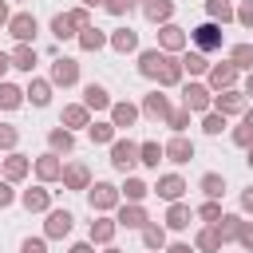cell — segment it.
<instances>
[{"label":"cell","instance_id":"8992f818","mask_svg":"<svg viewBox=\"0 0 253 253\" xmlns=\"http://www.w3.org/2000/svg\"><path fill=\"white\" fill-rule=\"evenodd\" d=\"M51 79H55V83H63V87H67V83H75V79H79V63H75V59H55Z\"/></svg>","mask_w":253,"mask_h":253},{"label":"cell","instance_id":"e575fe53","mask_svg":"<svg viewBox=\"0 0 253 253\" xmlns=\"http://www.w3.org/2000/svg\"><path fill=\"white\" fill-rule=\"evenodd\" d=\"M162 43L174 51V47H182L186 43V36H182V28H162Z\"/></svg>","mask_w":253,"mask_h":253},{"label":"cell","instance_id":"484cf974","mask_svg":"<svg viewBox=\"0 0 253 253\" xmlns=\"http://www.w3.org/2000/svg\"><path fill=\"white\" fill-rule=\"evenodd\" d=\"M170 12H174L170 0H150V4H146V16H150V20H170Z\"/></svg>","mask_w":253,"mask_h":253},{"label":"cell","instance_id":"4316f807","mask_svg":"<svg viewBox=\"0 0 253 253\" xmlns=\"http://www.w3.org/2000/svg\"><path fill=\"white\" fill-rule=\"evenodd\" d=\"M79 43H83V47H87V51H95V47H103V32H99V28H91V24H87V28H83V36H79Z\"/></svg>","mask_w":253,"mask_h":253},{"label":"cell","instance_id":"6da1fadb","mask_svg":"<svg viewBox=\"0 0 253 253\" xmlns=\"http://www.w3.org/2000/svg\"><path fill=\"white\" fill-rule=\"evenodd\" d=\"M190 40H194L198 51H213V47H221V28L217 24H198L190 32Z\"/></svg>","mask_w":253,"mask_h":253},{"label":"cell","instance_id":"3957f363","mask_svg":"<svg viewBox=\"0 0 253 253\" xmlns=\"http://www.w3.org/2000/svg\"><path fill=\"white\" fill-rule=\"evenodd\" d=\"M115 202H119V190L111 182H95L91 186V210H111Z\"/></svg>","mask_w":253,"mask_h":253},{"label":"cell","instance_id":"e0dca14e","mask_svg":"<svg viewBox=\"0 0 253 253\" xmlns=\"http://www.w3.org/2000/svg\"><path fill=\"white\" fill-rule=\"evenodd\" d=\"M75 28H79V24H75V16H55V20H51V32H55L59 40L75 36Z\"/></svg>","mask_w":253,"mask_h":253},{"label":"cell","instance_id":"d590c367","mask_svg":"<svg viewBox=\"0 0 253 253\" xmlns=\"http://www.w3.org/2000/svg\"><path fill=\"white\" fill-rule=\"evenodd\" d=\"M233 67H253V47H249V43L233 47Z\"/></svg>","mask_w":253,"mask_h":253},{"label":"cell","instance_id":"d6a6232c","mask_svg":"<svg viewBox=\"0 0 253 253\" xmlns=\"http://www.w3.org/2000/svg\"><path fill=\"white\" fill-rule=\"evenodd\" d=\"M63 123L67 126H87V107H67L63 111Z\"/></svg>","mask_w":253,"mask_h":253},{"label":"cell","instance_id":"f5cc1de1","mask_svg":"<svg viewBox=\"0 0 253 253\" xmlns=\"http://www.w3.org/2000/svg\"><path fill=\"white\" fill-rule=\"evenodd\" d=\"M237 20H241V24H249V28H253V0H249V4H245V8H241V12H237Z\"/></svg>","mask_w":253,"mask_h":253},{"label":"cell","instance_id":"9a60e30c","mask_svg":"<svg viewBox=\"0 0 253 253\" xmlns=\"http://www.w3.org/2000/svg\"><path fill=\"white\" fill-rule=\"evenodd\" d=\"M111 119H115V126H130V123L138 119V111H134L130 103H115V107H111Z\"/></svg>","mask_w":253,"mask_h":253},{"label":"cell","instance_id":"6125c7cd","mask_svg":"<svg viewBox=\"0 0 253 253\" xmlns=\"http://www.w3.org/2000/svg\"><path fill=\"white\" fill-rule=\"evenodd\" d=\"M245 123H249V126H253V111H249V115H245Z\"/></svg>","mask_w":253,"mask_h":253},{"label":"cell","instance_id":"8d00e7d4","mask_svg":"<svg viewBox=\"0 0 253 253\" xmlns=\"http://www.w3.org/2000/svg\"><path fill=\"white\" fill-rule=\"evenodd\" d=\"M198 249H206V253H213V249H221V237H217V229H206V233L198 237Z\"/></svg>","mask_w":253,"mask_h":253},{"label":"cell","instance_id":"816d5d0a","mask_svg":"<svg viewBox=\"0 0 253 253\" xmlns=\"http://www.w3.org/2000/svg\"><path fill=\"white\" fill-rule=\"evenodd\" d=\"M0 146H16V130L12 126H0Z\"/></svg>","mask_w":253,"mask_h":253},{"label":"cell","instance_id":"4fadbf2b","mask_svg":"<svg viewBox=\"0 0 253 253\" xmlns=\"http://www.w3.org/2000/svg\"><path fill=\"white\" fill-rule=\"evenodd\" d=\"M12 67H24V71H32V67H36V47L20 43V47L12 51Z\"/></svg>","mask_w":253,"mask_h":253},{"label":"cell","instance_id":"ffe728a7","mask_svg":"<svg viewBox=\"0 0 253 253\" xmlns=\"http://www.w3.org/2000/svg\"><path fill=\"white\" fill-rule=\"evenodd\" d=\"M245 103H241V95L237 91H225V95H217V111L221 115H233V111H241Z\"/></svg>","mask_w":253,"mask_h":253},{"label":"cell","instance_id":"60d3db41","mask_svg":"<svg viewBox=\"0 0 253 253\" xmlns=\"http://www.w3.org/2000/svg\"><path fill=\"white\" fill-rule=\"evenodd\" d=\"M182 67H190V71H206V55H202V51H190V55L182 59Z\"/></svg>","mask_w":253,"mask_h":253},{"label":"cell","instance_id":"ac0fdd59","mask_svg":"<svg viewBox=\"0 0 253 253\" xmlns=\"http://www.w3.org/2000/svg\"><path fill=\"white\" fill-rule=\"evenodd\" d=\"M233 75H237V67H233V63H225V67H213V71H210V83H213V87H229V83H233Z\"/></svg>","mask_w":253,"mask_h":253},{"label":"cell","instance_id":"f6af8a7d","mask_svg":"<svg viewBox=\"0 0 253 253\" xmlns=\"http://www.w3.org/2000/svg\"><path fill=\"white\" fill-rule=\"evenodd\" d=\"M202 126H206V134H217L225 123H221V115H206V123H202Z\"/></svg>","mask_w":253,"mask_h":253},{"label":"cell","instance_id":"91938a15","mask_svg":"<svg viewBox=\"0 0 253 253\" xmlns=\"http://www.w3.org/2000/svg\"><path fill=\"white\" fill-rule=\"evenodd\" d=\"M4 20H8V8H4V4H0V24H4Z\"/></svg>","mask_w":253,"mask_h":253},{"label":"cell","instance_id":"83f0119b","mask_svg":"<svg viewBox=\"0 0 253 253\" xmlns=\"http://www.w3.org/2000/svg\"><path fill=\"white\" fill-rule=\"evenodd\" d=\"M111 43H115V47H119V51H130V47H134V43H138V36H134V32H130V28H123V32H115V36H111Z\"/></svg>","mask_w":253,"mask_h":253},{"label":"cell","instance_id":"ee69618b","mask_svg":"<svg viewBox=\"0 0 253 253\" xmlns=\"http://www.w3.org/2000/svg\"><path fill=\"white\" fill-rule=\"evenodd\" d=\"M51 146L55 150H71V134L67 130H51Z\"/></svg>","mask_w":253,"mask_h":253},{"label":"cell","instance_id":"f1b7e54d","mask_svg":"<svg viewBox=\"0 0 253 253\" xmlns=\"http://www.w3.org/2000/svg\"><path fill=\"white\" fill-rule=\"evenodd\" d=\"M158 79H162V83H178V79H182V63H174V59L166 55V63H162V71H158Z\"/></svg>","mask_w":253,"mask_h":253},{"label":"cell","instance_id":"5bb4252c","mask_svg":"<svg viewBox=\"0 0 253 253\" xmlns=\"http://www.w3.org/2000/svg\"><path fill=\"white\" fill-rule=\"evenodd\" d=\"M83 99H87V107H95V111H103V107H111V95L99 87V83H91L87 91H83Z\"/></svg>","mask_w":253,"mask_h":253},{"label":"cell","instance_id":"b9f144b4","mask_svg":"<svg viewBox=\"0 0 253 253\" xmlns=\"http://www.w3.org/2000/svg\"><path fill=\"white\" fill-rule=\"evenodd\" d=\"M166 123H170L174 130H186V123H190V107H186V111H170V119H166Z\"/></svg>","mask_w":253,"mask_h":253},{"label":"cell","instance_id":"4dcf8cb0","mask_svg":"<svg viewBox=\"0 0 253 253\" xmlns=\"http://www.w3.org/2000/svg\"><path fill=\"white\" fill-rule=\"evenodd\" d=\"M115 237V221H91V241H111Z\"/></svg>","mask_w":253,"mask_h":253},{"label":"cell","instance_id":"681fc988","mask_svg":"<svg viewBox=\"0 0 253 253\" xmlns=\"http://www.w3.org/2000/svg\"><path fill=\"white\" fill-rule=\"evenodd\" d=\"M233 138H237L241 146H249V142H253V126H249V123H245V126H237V134H233Z\"/></svg>","mask_w":253,"mask_h":253},{"label":"cell","instance_id":"e7e4bbea","mask_svg":"<svg viewBox=\"0 0 253 253\" xmlns=\"http://www.w3.org/2000/svg\"><path fill=\"white\" fill-rule=\"evenodd\" d=\"M249 95H253V75H249Z\"/></svg>","mask_w":253,"mask_h":253},{"label":"cell","instance_id":"836d02e7","mask_svg":"<svg viewBox=\"0 0 253 253\" xmlns=\"http://www.w3.org/2000/svg\"><path fill=\"white\" fill-rule=\"evenodd\" d=\"M166 221H170L174 229H186V225H190V210H186V206H170V217H166Z\"/></svg>","mask_w":253,"mask_h":253},{"label":"cell","instance_id":"ba28073f","mask_svg":"<svg viewBox=\"0 0 253 253\" xmlns=\"http://www.w3.org/2000/svg\"><path fill=\"white\" fill-rule=\"evenodd\" d=\"M71 221H75V217H71L67 210H55V213L47 217V237H67V233H71Z\"/></svg>","mask_w":253,"mask_h":253},{"label":"cell","instance_id":"be15d7a7","mask_svg":"<svg viewBox=\"0 0 253 253\" xmlns=\"http://www.w3.org/2000/svg\"><path fill=\"white\" fill-rule=\"evenodd\" d=\"M249 166H253V146H249Z\"/></svg>","mask_w":253,"mask_h":253},{"label":"cell","instance_id":"f35d334b","mask_svg":"<svg viewBox=\"0 0 253 253\" xmlns=\"http://www.w3.org/2000/svg\"><path fill=\"white\" fill-rule=\"evenodd\" d=\"M202 190H206V194H210V198H217V194H221V190H225V182H221V178H217V174H206V178H202Z\"/></svg>","mask_w":253,"mask_h":253},{"label":"cell","instance_id":"1f68e13d","mask_svg":"<svg viewBox=\"0 0 253 253\" xmlns=\"http://www.w3.org/2000/svg\"><path fill=\"white\" fill-rule=\"evenodd\" d=\"M142 241H146V249H162V245H166V233H162L158 225H146V229H142Z\"/></svg>","mask_w":253,"mask_h":253},{"label":"cell","instance_id":"8fae6325","mask_svg":"<svg viewBox=\"0 0 253 253\" xmlns=\"http://www.w3.org/2000/svg\"><path fill=\"white\" fill-rule=\"evenodd\" d=\"M166 158H170V162H190V158H194V146H190L186 138H174V142L166 146Z\"/></svg>","mask_w":253,"mask_h":253},{"label":"cell","instance_id":"2e32d148","mask_svg":"<svg viewBox=\"0 0 253 253\" xmlns=\"http://www.w3.org/2000/svg\"><path fill=\"white\" fill-rule=\"evenodd\" d=\"M119 225H126V229H138V225H146V213H142L138 206H126V210L119 213Z\"/></svg>","mask_w":253,"mask_h":253},{"label":"cell","instance_id":"277c9868","mask_svg":"<svg viewBox=\"0 0 253 253\" xmlns=\"http://www.w3.org/2000/svg\"><path fill=\"white\" fill-rule=\"evenodd\" d=\"M8 32L20 40V43H28L32 36H36V16H28V12H20V16H12L8 20Z\"/></svg>","mask_w":253,"mask_h":253},{"label":"cell","instance_id":"03108f58","mask_svg":"<svg viewBox=\"0 0 253 253\" xmlns=\"http://www.w3.org/2000/svg\"><path fill=\"white\" fill-rule=\"evenodd\" d=\"M111 253H119V249H111Z\"/></svg>","mask_w":253,"mask_h":253},{"label":"cell","instance_id":"c3c4849f","mask_svg":"<svg viewBox=\"0 0 253 253\" xmlns=\"http://www.w3.org/2000/svg\"><path fill=\"white\" fill-rule=\"evenodd\" d=\"M130 4H134V0H107V12L123 16V12H130Z\"/></svg>","mask_w":253,"mask_h":253},{"label":"cell","instance_id":"7dc6e473","mask_svg":"<svg viewBox=\"0 0 253 253\" xmlns=\"http://www.w3.org/2000/svg\"><path fill=\"white\" fill-rule=\"evenodd\" d=\"M20 253H47V245H43V241H40V237H28V241H24V249H20Z\"/></svg>","mask_w":253,"mask_h":253},{"label":"cell","instance_id":"f907efd6","mask_svg":"<svg viewBox=\"0 0 253 253\" xmlns=\"http://www.w3.org/2000/svg\"><path fill=\"white\" fill-rule=\"evenodd\" d=\"M237 237H241V245H245V249H253V225H245V221H241Z\"/></svg>","mask_w":253,"mask_h":253},{"label":"cell","instance_id":"d6986e66","mask_svg":"<svg viewBox=\"0 0 253 253\" xmlns=\"http://www.w3.org/2000/svg\"><path fill=\"white\" fill-rule=\"evenodd\" d=\"M28 95H32V103H36V107H47V99H51V87H47L43 79H32Z\"/></svg>","mask_w":253,"mask_h":253},{"label":"cell","instance_id":"ab89813d","mask_svg":"<svg viewBox=\"0 0 253 253\" xmlns=\"http://www.w3.org/2000/svg\"><path fill=\"white\" fill-rule=\"evenodd\" d=\"M126 198H130V202H142V198H146V182L126 178Z\"/></svg>","mask_w":253,"mask_h":253},{"label":"cell","instance_id":"30bf717a","mask_svg":"<svg viewBox=\"0 0 253 253\" xmlns=\"http://www.w3.org/2000/svg\"><path fill=\"white\" fill-rule=\"evenodd\" d=\"M142 107H146V115H154V119H170V103H166V95H158V91L146 95Z\"/></svg>","mask_w":253,"mask_h":253},{"label":"cell","instance_id":"52a82bcc","mask_svg":"<svg viewBox=\"0 0 253 253\" xmlns=\"http://www.w3.org/2000/svg\"><path fill=\"white\" fill-rule=\"evenodd\" d=\"M182 103H186L190 111H206V107H210V91L198 87V83H190V87L182 91Z\"/></svg>","mask_w":253,"mask_h":253},{"label":"cell","instance_id":"6f0895ef","mask_svg":"<svg viewBox=\"0 0 253 253\" xmlns=\"http://www.w3.org/2000/svg\"><path fill=\"white\" fill-rule=\"evenodd\" d=\"M71 253H91V245L83 241V245H71Z\"/></svg>","mask_w":253,"mask_h":253},{"label":"cell","instance_id":"680465c9","mask_svg":"<svg viewBox=\"0 0 253 253\" xmlns=\"http://www.w3.org/2000/svg\"><path fill=\"white\" fill-rule=\"evenodd\" d=\"M166 253H190V245H170Z\"/></svg>","mask_w":253,"mask_h":253},{"label":"cell","instance_id":"bcb514c9","mask_svg":"<svg viewBox=\"0 0 253 253\" xmlns=\"http://www.w3.org/2000/svg\"><path fill=\"white\" fill-rule=\"evenodd\" d=\"M202 217H206V221H217V217H221V206H217V202H206V206H202Z\"/></svg>","mask_w":253,"mask_h":253},{"label":"cell","instance_id":"11a10c76","mask_svg":"<svg viewBox=\"0 0 253 253\" xmlns=\"http://www.w3.org/2000/svg\"><path fill=\"white\" fill-rule=\"evenodd\" d=\"M241 206H245V210H253V190H245V194H241Z\"/></svg>","mask_w":253,"mask_h":253},{"label":"cell","instance_id":"7bdbcfd3","mask_svg":"<svg viewBox=\"0 0 253 253\" xmlns=\"http://www.w3.org/2000/svg\"><path fill=\"white\" fill-rule=\"evenodd\" d=\"M210 16H217V20H233V12H229L225 0H210Z\"/></svg>","mask_w":253,"mask_h":253},{"label":"cell","instance_id":"d4e9b609","mask_svg":"<svg viewBox=\"0 0 253 253\" xmlns=\"http://www.w3.org/2000/svg\"><path fill=\"white\" fill-rule=\"evenodd\" d=\"M237 229H241V217H217V237H221V241L237 237Z\"/></svg>","mask_w":253,"mask_h":253},{"label":"cell","instance_id":"db71d44e","mask_svg":"<svg viewBox=\"0 0 253 253\" xmlns=\"http://www.w3.org/2000/svg\"><path fill=\"white\" fill-rule=\"evenodd\" d=\"M8 202H12V186H8V182H0V206H8Z\"/></svg>","mask_w":253,"mask_h":253},{"label":"cell","instance_id":"7c38bea8","mask_svg":"<svg viewBox=\"0 0 253 253\" xmlns=\"http://www.w3.org/2000/svg\"><path fill=\"white\" fill-rule=\"evenodd\" d=\"M36 170H40V178H43V182H51V178H59V174H63V166H59V158H55V154H43V158L36 162Z\"/></svg>","mask_w":253,"mask_h":253},{"label":"cell","instance_id":"5b68a950","mask_svg":"<svg viewBox=\"0 0 253 253\" xmlns=\"http://www.w3.org/2000/svg\"><path fill=\"white\" fill-rule=\"evenodd\" d=\"M182 190H186V182H182L178 174H166V178H158V186H154V194H158V198H166V202H178V198H182Z\"/></svg>","mask_w":253,"mask_h":253},{"label":"cell","instance_id":"74e56055","mask_svg":"<svg viewBox=\"0 0 253 253\" xmlns=\"http://www.w3.org/2000/svg\"><path fill=\"white\" fill-rule=\"evenodd\" d=\"M111 134H115V123H95L91 126V138L95 142H111Z\"/></svg>","mask_w":253,"mask_h":253},{"label":"cell","instance_id":"f546056e","mask_svg":"<svg viewBox=\"0 0 253 253\" xmlns=\"http://www.w3.org/2000/svg\"><path fill=\"white\" fill-rule=\"evenodd\" d=\"M4 170H8V178H24V174H28V158H24V154H12V158L4 162Z\"/></svg>","mask_w":253,"mask_h":253},{"label":"cell","instance_id":"44dd1931","mask_svg":"<svg viewBox=\"0 0 253 253\" xmlns=\"http://www.w3.org/2000/svg\"><path fill=\"white\" fill-rule=\"evenodd\" d=\"M138 154H142L138 162H146V166H158V158L166 154V146H158V142H142V146H138Z\"/></svg>","mask_w":253,"mask_h":253},{"label":"cell","instance_id":"9c48e42d","mask_svg":"<svg viewBox=\"0 0 253 253\" xmlns=\"http://www.w3.org/2000/svg\"><path fill=\"white\" fill-rule=\"evenodd\" d=\"M162 63H166V55H162V51H142L138 71H142V75H158V71H162Z\"/></svg>","mask_w":253,"mask_h":253},{"label":"cell","instance_id":"cb8c5ba5","mask_svg":"<svg viewBox=\"0 0 253 253\" xmlns=\"http://www.w3.org/2000/svg\"><path fill=\"white\" fill-rule=\"evenodd\" d=\"M24 206L28 210H47V190H40V186L36 190H24Z\"/></svg>","mask_w":253,"mask_h":253},{"label":"cell","instance_id":"603a6c76","mask_svg":"<svg viewBox=\"0 0 253 253\" xmlns=\"http://www.w3.org/2000/svg\"><path fill=\"white\" fill-rule=\"evenodd\" d=\"M20 99H24V91L20 87H12V83H0V107H20Z\"/></svg>","mask_w":253,"mask_h":253},{"label":"cell","instance_id":"7a4b0ae2","mask_svg":"<svg viewBox=\"0 0 253 253\" xmlns=\"http://www.w3.org/2000/svg\"><path fill=\"white\" fill-rule=\"evenodd\" d=\"M111 162H115L119 170H130V166L138 162V146H134L130 138H123V142H115V146H111Z\"/></svg>","mask_w":253,"mask_h":253},{"label":"cell","instance_id":"9f6ffc18","mask_svg":"<svg viewBox=\"0 0 253 253\" xmlns=\"http://www.w3.org/2000/svg\"><path fill=\"white\" fill-rule=\"evenodd\" d=\"M8 67H12V55H4V51H0V75H4Z\"/></svg>","mask_w":253,"mask_h":253},{"label":"cell","instance_id":"7402d4cb","mask_svg":"<svg viewBox=\"0 0 253 253\" xmlns=\"http://www.w3.org/2000/svg\"><path fill=\"white\" fill-rule=\"evenodd\" d=\"M63 182H67L71 190H83V186H87V166H79V162H75V166H67Z\"/></svg>","mask_w":253,"mask_h":253},{"label":"cell","instance_id":"94428289","mask_svg":"<svg viewBox=\"0 0 253 253\" xmlns=\"http://www.w3.org/2000/svg\"><path fill=\"white\" fill-rule=\"evenodd\" d=\"M83 4H87V8H95V4H103V0H83Z\"/></svg>","mask_w":253,"mask_h":253}]
</instances>
